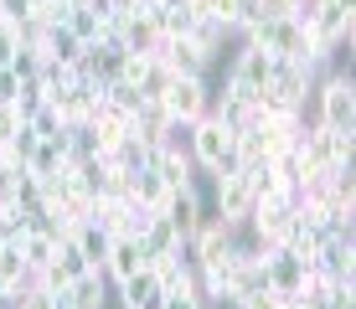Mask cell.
I'll list each match as a JSON object with an SVG mask.
<instances>
[{"instance_id": "17", "label": "cell", "mask_w": 356, "mask_h": 309, "mask_svg": "<svg viewBox=\"0 0 356 309\" xmlns=\"http://www.w3.org/2000/svg\"><path fill=\"white\" fill-rule=\"evenodd\" d=\"M227 36H232V31H227V26H217L212 16H196V26L186 31V42H191L207 62H217V57H222V42H227Z\"/></svg>"}, {"instance_id": "27", "label": "cell", "mask_w": 356, "mask_h": 309, "mask_svg": "<svg viewBox=\"0 0 356 309\" xmlns=\"http://www.w3.org/2000/svg\"><path fill=\"white\" fill-rule=\"evenodd\" d=\"M0 294H6V289H0Z\"/></svg>"}, {"instance_id": "14", "label": "cell", "mask_w": 356, "mask_h": 309, "mask_svg": "<svg viewBox=\"0 0 356 309\" xmlns=\"http://www.w3.org/2000/svg\"><path fill=\"white\" fill-rule=\"evenodd\" d=\"M67 237H72V247L83 253V263H88V268H104V253H108V232L104 227H93V222L83 217V222H72Z\"/></svg>"}, {"instance_id": "13", "label": "cell", "mask_w": 356, "mask_h": 309, "mask_svg": "<svg viewBox=\"0 0 356 309\" xmlns=\"http://www.w3.org/2000/svg\"><path fill=\"white\" fill-rule=\"evenodd\" d=\"M63 294L72 299V309H104V304H108V278H104V268H88V274H78Z\"/></svg>"}, {"instance_id": "9", "label": "cell", "mask_w": 356, "mask_h": 309, "mask_svg": "<svg viewBox=\"0 0 356 309\" xmlns=\"http://www.w3.org/2000/svg\"><path fill=\"white\" fill-rule=\"evenodd\" d=\"M155 57L165 62V72H170V78H207V67H212V62H207V57L186 42V36H161Z\"/></svg>"}, {"instance_id": "2", "label": "cell", "mask_w": 356, "mask_h": 309, "mask_svg": "<svg viewBox=\"0 0 356 309\" xmlns=\"http://www.w3.org/2000/svg\"><path fill=\"white\" fill-rule=\"evenodd\" d=\"M274 52L268 47H253V42H243L238 52H232V67H227V78H222V93L232 98H243V103H253L259 98V88H268V78H274Z\"/></svg>"}, {"instance_id": "15", "label": "cell", "mask_w": 356, "mask_h": 309, "mask_svg": "<svg viewBox=\"0 0 356 309\" xmlns=\"http://www.w3.org/2000/svg\"><path fill=\"white\" fill-rule=\"evenodd\" d=\"M140 242H145V258H170V253H181V247H186V242H181V232L165 222V212L150 217V227H145Z\"/></svg>"}, {"instance_id": "3", "label": "cell", "mask_w": 356, "mask_h": 309, "mask_svg": "<svg viewBox=\"0 0 356 309\" xmlns=\"http://www.w3.org/2000/svg\"><path fill=\"white\" fill-rule=\"evenodd\" d=\"M186 150L196 160V170H207V176H217V170H227L232 165V129H222L212 114H202L191 124V140H186Z\"/></svg>"}, {"instance_id": "1", "label": "cell", "mask_w": 356, "mask_h": 309, "mask_svg": "<svg viewBox=\"0 0 356 309\" xmlns=\"http://www.w3.org/2000/svg\"><path fill=\"white\" fill-rule=\"evenodd\" d=\"M310 98H315L310 124H321V129H356V83H351V72H325Z\"/></svg>"}, {"instance_id": "19", "label": "cell", "mask_w": 356, "mask_h": 309, "mask_svg": "<svg viewBox=\"0 0 356 309\" xmlns=\"http://www.w3.org/2000/svg\"><path fill=\"white\" fill-rule=\"evenodd\" d=\"M26 129V119H21V108L16 103H0V144H10L16 134Z\"/></svg>"}, {"instance_id": "21", "label": "cell", "mask_w": 356, "mask_h": 309, "mask_svg": "<svg viewBox=\"0 0 356 309\" xmlns=\"http://www.w3.org/2000/svg\"><path fill=\"white\" fill-rule=\"evenodd\" d=\"M279 304H284V294H274V289H259L253 299H243L238 309H279Z\"/></svg>"}, {"instance_id": "11", "label": "cell", "mask_w": 356, "mask_h": 309, "mask_svg": "<svg viewBox=\"0 0 356 309\" xmlns=\"http://www.w3.org/2000/svg\"><path fill=\"white\" fill-rule=\"evenodd\" d=\"M114 294H119V304L124 309H161V278H155V268L145 263L140 274H129L124 283H114Z\"/></svg>"}, {"instance_id": "20", "label": "cell", "mask_w": 356, "mask_h": 309, "mask_svg": "<svg viewBox=\"0 0 356 309\" xmlns=\"http://www.w3.org/2000/svg\"><path fill=\"white\" fill-rule=\"evenodd\" d=\"M16 26H10V21H0V67H10V57H16Z\"/></svg>"}, {"instance_id": "6", "label": "cell", "mask_w": 356, "mask_h": 309, "mask_svg": "<svg viewBox=\"0 0 356 309\" xmlns=\"http://www.w3.org/2000/svg\"><path fill=\"white\" fill-rule=\"evenodd\" d=\"M268 93H274L284 108H300V114H305V103H310V93H315L310 62H284V57H279L274 62V78H268Z\"/></svg>"}, {"instance_id": "18", "label": "cell", "mask_w": 356, "mask_h": 309, "mask_svg": "<svg viewBox=\"0 0 356 309\" xmlns=\"http://www.w3.org/2000/svg\"><path fill=\"white\" fill-rule=\"evenodd\" d=\"M63 26H67L72 36H78V42H83V47H93V42H98V36H104V16H93V10H83V6H72V16L63 21Z\"/></svg>"}, {"instance_id": "24", "label": "cell", "mask_w": 356, "mask_h": 309, "mask_svg": "<svg viewBox=\"0 0 356 309\" xmlns=\"http://www.w3.org/2000/svg\"><path fill=\"white\" fill-rule=\"evenodd\" d=\"M259 10H264V16H289L294 0H259Z\"/></svg>"}, {"instance_id": "22", "label": "cell", "mask_w": 356, "mask_h": 309, "mask_svg": "<svg viewBox=\"0 0 356 309\" xmlns=\"http://www.w3.org/2000/svg\"><path fill=\"white\" fill-rule=\"evenodd\" d=\"M31 16V0H0V21H26Z\"/></svg>"}, {"instance_id": "4", "label": "cell", "mask_w": 356, "mask_h": 309, "mask_svg": "<svg viewBox=\"0 0 356 309\" xmlns=\"http://www.w3.org/2000/svg\"><path fill=\"white\" fill-rule=\"evenodd\" d=\"M217 217L227 222V227H243L253 212V181H248V170H238V165H227V170H217Z\"/></svg>"}, {"instance_id": "5", "label": "cell", "mask_w": 356, "mask_h": 309, "mask_svg": "<svg viewBox=\"0 0 356 309\" xmlns=\"http://www.w3.org/2000/svg\"><path fill=\"white\" fill-rule=\"evenodd\" d=\"M161 108L165 119H181V124H196L212 108V93H207V78H170L165 93H161Z\"/></svg>"}, {"instance_id": "8", "label": "cell", "mask_w": 356, "mask_h": 309, "mask_svg": "<svg viewBox=\"0 0 356 309\" xmlns=\"http://www.w3.org/2000/svg\"><path fill=\"white\" fill-rule=\"evenodd\" d=\"M145 263H150V258H145L140 237H129V232H114V237H108V253H104V278L108 283H124L129 274H140Z\"/></svg>"}, {"instance_id": "10", "label": "cell", "mask_w": 356, "mask_h": 309, "mask_svg": "<svg viewBox=\"0 0 356 309\" xmlns=\"http://www.w3.org/2000/svg\"><path fill=\"white\" fill-rule=\"evenodd\" d=\"M161 212H165L170 227L181 232V242H191V232L202 227V217H207V212H202V196H196V185H181V191H170Z\"/></svg>"}, {"instance_id": "16", "label": "cell", "mask_w": 356, "mask_h": 309, "mask_svg": "<svg viewBox=\"0 0 356 309\" xmlns=\"http://www.w3.org/2000/svg\"><path fill=\"white\" fill-rule=\"evenodd\" d=\"M315 140H321V160H325V170L351 165V150H356L351 129H321V124H315Z\"/></svg>"}, {"instance_id": "23", "label": "cell", "mask_w": 356, "mask_h": 309, "mask_svg": "<svg viewBox=\"0 0 356 309\" xmlns=\"http://www.w3.org/2000/svg\"><path fill=\"white\" fill-rule=\"evenodd\" d=\"M21 88V78H16V67H0V103H10Z\"/></svg>"}, {"instance_id": "25", "label": "cell", "mask_w": 356, "mask_h": 309, "mask_svg": "<svg viewBox=\"0 0 356 309\" xmlns=\"http://www.w3.org/2000/svg\"><path fill=\"white\" fill-rule=\"evenodd\" d=\"M83 10H93V16H114L119 0H83Z\"/></svg>"}, {"instance_id": "26", "label": "cell", "mask_w": 356, "mask_h": 309, "mask_svg": "<svg viewBox=\"0 0 356 309\" xmlns=\"http://www.w3.org/2000/svg\"><path fill=\"white\" fill-rule=\"evenodd\" d=\"M207 309H217V304H207Z\"/></svg>"}, {"instance_id": "12", "label": "cell", "mask_w": 356, "mask_h": 309, "mask_svg": "<svg viewBox=\"0 0 356 309\" xmlns=\"http://www.w3.org/2000/svg\"><path fill=\"white\" fill-rule=\"evenodd\" d=\"M57 242H63V237H57L52 227H42V222H36V227L26 232V237L16 242V253L26 258V268H31V274H42V268H47V263L57 258Z\"/></svg>"}, {"instance_id": "7", "label": "cell", "mask_w": 356, "mask_h": 309, "mask_svg": "<svg viewBox=\"0 0 356 309\" xmlns=\"http://www.w3.org/2000/svg\"><path fill=\"white\" fill-rule=\"evenodd\" d=\"M268 52L284 62H310V26L294 16H268Z\"/></svg>"}]
</instances>
